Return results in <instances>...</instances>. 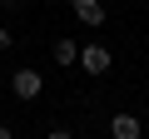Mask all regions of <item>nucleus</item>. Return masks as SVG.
Segmentation results:
<instances>
[{
    "label": "nucleus",
    "instance_id": "nucleus-3",
    "mask_svg": "<svg viewBox=\"0 0 149 139\" xmlns=\"http://www.w3.org/2000/svg\"><path fill=\"white\" fill-rule=\"evenodd\" d=\"M144 134V124H139V114H129V109H119L114 119H109V139H139Z\"/></svg>",
    "mask_w": 149,
    "mask_h": 139
},
{
    "label": "nucleus",
    "instance_id": "nucleus-8",
    "mask_svg": "<svg viewBox=\"0 0 149 139\" xmlns=\"http://www.w3.org/2000/svg\"><path fill=\"white\" fill-rule=\"evenodd\" d=\"M0 139H15V134H10V124H0Z\"/></svg>",
    "mask_w": 149,
    "mask_h": 139
},
{
    "label": "nucleus",
    "instance_id": "nucleus-2",
    "mask_svg": "<svg viewBox=\"0 0 149 139\" xmlns=\"http://www.w3.org/2000/svg\"><path fill=\"white\" fill-rule=\"evenodd\" d=\"M109 65H114V55L104 45H80V70H85V75H104Z\"/></svg>",
    "mask_w": 149,
    "mask_h": 139
},
{
    "label": "nucleus",
    "instance_id": "nucleus-1",
    "mask_svg": "<svg viewBox=\"0 0 149 139\" xmlns=\"http://www.w3.org/2000/svg\"><path fill=\"white\" fill-rule=\"evenodd\" d=\"M40 90H45V75H40V70L20 65L15 75H10V95H15V99H40Z\"/></svg>",
    "mask_w": 149,
    "mask_h": 139
},
{
    "label": "nucleus",
    "instance_id": "nucleus-5",
    "mask_svg": "<svg viewBox=\"0 0 149 139\" xmlns=\"http://www.w3.org/2000/svg\"><path fill=\"white\" fill-rule=\"evenodd\" d=\"M50 60H55L60 70H70V65H80V45H74L70 35H60V40H55V50H50Z\"/></svg>",
    "mask_w": 149,
    "mask_h": 139
},
{
    "label": "nucleus",
    "instance_id": "nucleus-4",
    "mask_svg": "<svg viewBox=\"0 0 149 139\" xmlns=\"http://www.w3.org/2000/svg\"><path fill=\"white\" fill-rule=\"evenodd\" d=\"M74 20H80V25H90V30H100L104 25V5H100V0H74Z\"/></svg>",
    "mask_w": 149,
    "mask_h": 139
},
{
    "label": "nucleus",
    "instance_id": "nucleus-6",
    "mask_svg": "<svg viewBox=\"0 0 149 139\" xmlns=\"http://www.w3.org/2000/svg\"><path fill=\"white\" fill-rule=\"evenodd\" d=\"M10 45H15V35H10V30H5V25H0V55H5V50H10Z\"/></svg>",
    "mask_w": 149,
    "mask_h": 139
},
{
    "label": "nucleus",
    "instance_id": "nucleus-7",
    "mask_svg": "<svg viewBox=\"0 0 149 139\" xmlns=\"http://www.w3.org/2000/svg\"><path fill=\"white\" fill-rule=\"evenodd\" d=\"M45 139H74V134H70V129H50Z\"/></svg>",
    "mask_w": 149,
    "mask_h": 139
}]
</instances>
